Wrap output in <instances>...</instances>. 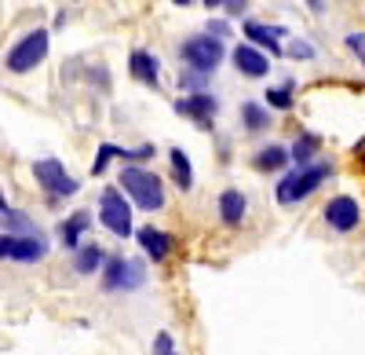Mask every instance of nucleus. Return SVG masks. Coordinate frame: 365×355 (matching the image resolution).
Returning <instances> with one entry per match:
<instances>
[{
	"mask_svg": "<svg viewBox=\"0 0 365 355\" xmlns=\"http://www.w3.org/2000/svg\"><path fill=\"white\" fill-rule=\"evenodd\" d=\"M99 264H103V249L91 242V246H81L77 249V256H73V268L81 271V275H91V271H99Z\"/></svg>",
	"mask_w": 365,
	"mask_h": 355,
	"instance_id": "f3484780",
	"label": "nucleus"
},
{
	"mask_svg": "<svg viewBox=\"0 0 365 355\" xmlns=\"http://www.w3.org/2000/svg\"><path fill=\"white\" fill-rule=\"evenodd\" d=\"M44 55H48V34L44 29H34V34H26L15 48H8L4 66L11 74H29L37 63H44Z\"/></svg>",
	"mask_w": 365,
	"mask_h": 355,
	"instance_id": "f03ea898",
	"label": "nucleus"
},
{
	"mask_svg": "<svg viewBox=\"0 0 365 355\" xmlns=\"http://www.w3.org/2000/svg\"><path fill=\"white\" fill-rule=\"evenodd\" d=\"M99 220H103L106 231L117 234V239L132 234V205L125 201V194H120L117 187L103 191V198H99Z\"/></svg>",
	"mask_w": 365,
	"mask_h": 355,
	"instance_id": "39448f33",
	"label": "nucleus"
},
{
	"mask_svg": "<svg viewBox=\"0 0 365 355\" xmlns=\"http://www.w3.org/2000/svg\"><path fill=\"white\" fill-rule=\"evenodd\" d=\"M132 74L150 84V88H158V77H161V63H158V55H150V51H132Z\"/></svg>",
	"mask_w": 365,
	"mask_h": 355,
	"instance_id": "4468645a",
	"label": "nucleus"
},
{
	"mask_svg": "<svg viewBox=\"0 0 365 355\" xmlns=\"http://www.w3.org/2000/svg\"><path fill=\"white\" fill-rule=\"evenodd\" d=\"M329 176V165H311V169H299V172H289L285 180L278 184V201L282 205H296L303 201L311 191H318V184Z\"/></svg>",
	"mask_w": 365,
	"mask_h": 355,
	"instance_id": "20e7f679",
	"label": "nucleus"
},
{
	"mask_svg": "<svg viewBox=\"0 0 365 355\" xmlns=\"http://www.w3.org/2000/svg\"><path fill=\"white\" fill-rule=\"evenodd\" d=\"M245 37H252L256 44L270 48V55H278V51H282L278 37H285V29H282V26H263V22H249V26H245Z\"/></svg>",
	"mask_w": 365,
	"mask_h": 355,
	"instance_id": "2eb2a0df",
	"label": "nucleus"
},
{
	"mask_svg": "<svg viewBox=\"0 0 365 355\" xmlns=\"http://www.w3.org/2000/svg\"><path fill=\"white\" fill-rule=\"evenodd\" d=\"M44 253H48V242L41 234H0V256H8V260L34 264Z\"/></svg>",
	"mask_w": 365,
	"mask_h": 355,
	"instance_id": "423d86ee",
	"label": "nucleus"
},
{
	"mask_svg": "<svg viewBox=\"0 0 365 355\" xmlns=\"http://www.w3.org/2000/svg\"><path fill=\"white\" fill-rule=\"evenodd\" d=\"M179 55H182V63H187L194 74H212L220 63H223V41H216V37H190L187 44L179 48Z\"/></svg>",
	"mask_w": 365,
	"mask_h": 355,
	"instance_id": "7ed1b4c3",
	"label": "nucleus"
},
{
	"mask_svg": "<svg viewBox=\"0 0 365 355\" xmlns=\"http://www.w3.org/2000/svg\"><path fill=\"white\" fill-rule=\"evenodd\" d=\"M314 151H318V136H299L289 158H296V161H299V169H303V165H307V161L314 158Z\"/></svg>",
	"mask_w": 365,
	"mask_h": 355,
	"instance_id": "412c9836",
	"label": "nucleus"
},
{
	"mask_svg": "<svg viewBox=\"0 0 365 355\" xmlns=\"http://www.w3.org/2000/svg\"><path fill=\"white\" fill-rule=\"evenodd\" d=\"M234 66L245 74V77H263L267 70H270V63H267V55L263 51H256L252 44H237L234 48Z\"/></svg>",
	"mask_w": 365,
	"mask_h": 355,
	"instance_id": "9b49d317",
	"label": "nucleus"
},
{
	"mask_svg": "<svg viewBox=\"0 0 365 355\" xmlns=\"http://www.w3.org/2000/svg\"><path fill=\"white\" fill-rule=\"evenodd\" d=\"M205 8H223V0H205Z\"/></svg>",
	"mask_w": 365,
	"mask_h": 355,
	"instance_id": "c756f323",
	"label": "nucleus"
},
{
	"mask_svg": "<svg viewBox=\"0 0 365 355\" xmlns=\"http://www.w3.org/2000/svg\"><path fill=\"white\" fill-rule=\"evenodd\" d=\"M120 187H125V194H132V201L139 205V209H161L165 205V187L154 172L146 169H125L120 172Z\"/></svg>",
	"mask_w": 365,
	"mask_h": 355,
	"instance_id": "f257e3e1",
	"label": "nucleus"
},
{
	"mask_svg": "<svg viewBox=\"0 0 365 355\" xmlns=\"http://www.w3.org/2000/svg\"><path fill=\"white\" fill-rule=\"evenodd\" d=\"M4 224H8L11 231H22V234H37V231H34V224H29L22 213H15V209H8V213H4Z\"/></svg>",
	"mask_w": 365,
	"mask_h": 355,
	"instance_id": "5701e85b",
	"label": "nucleus"
},
{
	"mask_svg": "<svg viewBox=\"0 0 365 355\" xmlns=\"http://www.w3.org/2000/svg\"><path fill=\"white\" fill-rule=\"evenodd\" d=\"M8 213V205H4V198H0V216H4Z\"/></svg>",
	"mask_w": 365,
	"mask_h": 355,
	"instance_id": "2f4dec72",
	"label": "nucleus"
},
{
	"mask_svg": "<svg viewBox=\"0 0 365 355\" xmlns=\"http://www.w3.org/2000/svg\"><path fill=\"white\" fill-rule=\"evenodd\" d=\"M88 224H91V216L81 209V213H73V216H70L63 227H58V239H63V246H66V249H77V242H81V231H84Z\"/></svg>",
	"mask_w": 365,
	"mask_h": 355,
	"instance_id": "dca6fc26",
	"label": "nucleus"
},
{
	"mask_svg": "<svg viewBox=\"0 0 365 355\" xmlns=\"http://www.w3.org/2000/svg\"><path fill=\"white\" fill-rule=\"evenodd\" d=\"M289 51H292L296 59H311V55H314V48H311V44H303V41H296V44H292Z\"/></svg>",
	"mask_w": 365,
	"mask_h": 355,
	"instance_id": "cd10ccee",
	"label": "nucleus"
},
{
	"mask_svg": "<svg viewBox=\"0 0 365 355\" xmlns=\"http://www.w3.org/2000/svg\"><path fill=\"white\" fill-rule=\"evenodd\" d=\"M154 351H158V355H175V348H172V337H168V334H158V341H154Z\"/></svg>",
	"mask_w": 365,
	"mask_h": 355,
	"instance_id": "a878e982",
	"label": "nucleus"
},
{
	"mask_svg": "<svg viewBox=\"0 0 365 355\" xmlns=\"http://www.w3.org/2000/svg\"><path fill=\"white\" fill-rule=\"evenodd\" d=\"M325 220H329L332 231H354L358 220H361V209H358L354 198L340 194V198H332V201L325 205Z\"/></svg>",
	"mask_w": 365,
	"mask_h": 355,
	"instance_id": "1a4fd4ad",
	"label": "nucleus"
},
{
	"mask_svg": "<svg viewBox=\"0 0 365 355\" xmlns=\"http://www.w3.org/2000/svg\"><path fill=\"white\" fill-rule=\"evenodd\" d=\"M208 37H216V41L230 37V26H227V22H220V19H212V22H208Z\"/></svg>",
	"mask_w": 365,
	"mask_h": 355,
	"instance_id": "393cba45",
	"label": "nucleus"
},
{
	"mask_svg": "<svg viewBox=\"0 0 365 355\" xmlns=\"http://www.w3.org/2000/svg\"><path fill=\"white\" fill-rule=\"evenodd\" d=\"M245 209H249V205H245V194H241V191H223L220 194V216H223V224H230V227H237L241 220H245Z\"/></svg>",
	"mask_w": 365,
	"mask_h": 355,
	"instance_id": "ddd939ff",
	"label": "nucleus"
},
{
	"mask_svg": "<svg viewBox=\"0 0 365 355\" xmlns=\"http://www.w3.org/2000/svg\"><path fill=\"white\" fill-rule=\"evenodd\" d=\"M113 158H120V146H113V143H103V146H99V158H96V165H91V172L99 176V172H103V169H106Z\"/></svg>",
	"mask_w": 365,
	"mask_h": 355,
	"instance_id": "4be33fe9",
	"label": "nucleus"
},
{
	"mask_svg": "<svg viewBox=\"0 0 365 355\" xmlns=\"http://www.w3.org/2000/svg\"><path fill=\"white\" fill-rule=\"evenodd\" d=\"M143 279H146V271H143V264H135V260H110L106 264V275H103V286L110 289V293H117V289H139L143 286Z\"/></svg>",
	"mask_w": 365,
	"mask_h": 355,
	"instance_id": "6e6552de",
	"label": "nucleus"
},
{
	"mask_svg": "<svg viewBox=\"0 0 365 355\" xmlns=\"http://www.w3.org/2000/svg\"><path fill=\"white\" fill-rule=\"evenodd\" d=\"M223 4H227L230 15H241V11H245V0H223Z\"/></svg>",
	"mask_w": 365,
	"mask_h": 355,
	"instance_id": "c85d7f7f",
	"label": "nucleus"
},
{
	"mask_svg": "<svg viewBox=\"0 0 365 355\" xmlns=\"http://www.w3.org/2000/svg\"><path fill=\"white\" fill-rule=\"evenodd\" d=\"M289 161V151H285V146H278V143H270V146H263V151L256 154V169H282Z\"/></svg>",
	"mask_w": 365,
	"mask_h": 355,
	"instance_id": "6ab92c4d",
	"label": "nucleus"
},
{
	"mask_svg": "<svg viewBox=\"0 0 365 355\" xmlns=\"http://www.w3.org/2000/svg\"><path fill=\"white\" fill-rule=\"evenodd\" d=\"M135 239H139V246L146 249V256H154V260H165L168 249H172V239H168L165 231H158V227H139Z\"/></svg>",
	"mask_w": 365,
	"mask_h": 355,
	"instance_id": "f8f14e48",
	"label": "nucleus"
},
{
	"mask_svg": "<svg viewBox=\"0 0 365 355\" xmlns=\"http://www.w3.org/2000/svg\"><path fill=\"white\" fill-rule=\"evenodd\" d=\"M168 158H172V172H175V184H179L182 191H190V187H194V169H190V158L182 154L179 146H175V151H172Z\"/></svg>",
	"mask_w": 365,
	"mask_h": 355,
	"instance_id": "a211bd4d",
	"label": "nucleus"
},
{
	"mask_svg": "<svg viewBox=\"0 0 365 355\" xmlns=\"http://www.w3.org/2000/svg\"><path fill=\"white\" fill-rule=\"evenodd\" d=\"M241 117H245V125H249L252 132H259V129L270 125V114H267L259 103H245V106H241Z\"/></svg>",
	"mask_w": 365,
	"mask_h": 355,
	"instance_id": "aec40b11",
	"label": "nucleus"
},
{
	"mask_svg": "<svg viewBox=\"0 0 365 355\" xmlns=\"http://www.w3.org/2000/svg\"><path fill=\"white\" fill-rule=\"evenodd\" d=\"M175 110H179V114H187V117H194L201 129H208V125H212V117H216V110H220V99L212 96V92H197V96L179 99Z\"/></svg>",
	"mask_w": 365,
	"mask_h": 355,
	"instance_id": "9d476101",
	"label": "nucleus"
},
{
	"mask_svg": "<svg viewBox=\"0 0 365 355\" xmlns=\"http://www.w3.org/2000/svg\"><path fill=\"white\" fill-rule=\"evenodd\" d=\"M267 103H270V106H278V110H289V106H292L289 84H285V88H270V92H267Z\"/></svg>",
	"mask_w": 365,
	"mask_h": 355,
	"instance_id": "b1692460",
	"label": "nucleus"
},
{
	"mask_svg": "<svg viewBox=\"0 0 365 355\" xmlns=\"http://www.w3.org/2000/svg\"><path fill=\"white\" fill-rule=\"evenodd\" d=\"M347 48L358 51V55H365V34H351V37H347Z\"/></svg>",
	"mask_w": 365,
	"mask_h": 355,
	"instance_id": "bb28decb",
	"label": "nucleus"
},
{
	"mask_svg": "<svg viewBox=\"0 0 365 355\" xmlns=\"http://www.w3.org/2000/svg\"><path fill=\"white\" fill-rule=\"evenodd\" d=\"M172 4H175V8H187V4H190V0H172Z\"/></svg>",
	"mask_w": 365,
	"mask_h": 355,
	"instance_id": "7c9ffc66",
	"label": "nucleus"
},
{
	"mask_svg": "<svg viewBox=\"0 0 365 355\" xmlns=\"http://www.w3.org/2000/svg\"><path fill=\"white\" fill-rule=\"evenodd\" d=\"M34 176H37V184L48 191V194H55V198H66V194H77V180L73 176L58 165L55 158H44V161H37L34 165Z\"/></svg>",
	"mask_w": 365,
	"mask_h": 355,
	"instance_id": "0eeeda50",
	"label": "nucleus"
}]
</instances>
